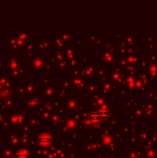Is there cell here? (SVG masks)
Segmentation results:
<instances>
[{"instance_id": "6da1fadb", "label": "cell", "mask_w": 157, "mask_h": 158, "mask_svg": "<svg viewBox=\"0 0 157 158\" xmlns=\"http://www.w3.org/2000/svg\"><path fill=\"white\" fill-rule=\"evenodd\" d=\"M16 157L17 158H30V155H29L27 152H25V151H20V152H19V153L17 154Z\"/></svg>"}]
</instances>
